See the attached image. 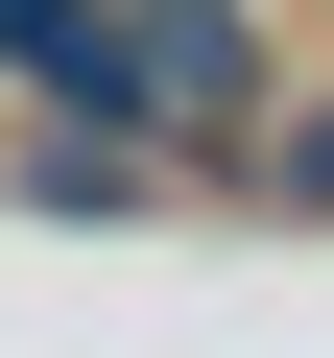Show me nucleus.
I'll return each mask as SVG.
<instances>
[{"label": "nucleus", "instance_id": "obj_2", "mask_svg": "<svg viewBox=\"0 0 334 358\" xmlns=\"http://www.w3.org/2000/svg\"><path fill=\"white\" fill-rule=\"evenodd\" d=\"M263 192H286V215H334V96H286V120H263Z\"/></svg>", "mask_w": 334, "mask_h": 358}, {"label": "nucleus", "instance_id": "obj_1", "mask_svg": "<svg viewBox=\"0 0 334 358\" xmlns=\"http://www.w3.org/2000/svg\"><path fill=\"white\" fill-rule=\"evenodd\" d=\"M96 24H119V96L167 120V143H263L286 96H263V24H239V0H96Z\"/></svg>", "mask_w": 334, "mask_h": 358}, {"label": "nucleus", "instance_id": "obj_3", "mask_svg": "<svg viewBox=\"0 0 334 358\" xmlns=\"http://www.w3.org/2000/svg\"><path fill=\"white\" fill-rule=\"evenodd\" d=\"M48 24H72V0H0V72H24V48H48Z\"/></svg>", "mask_w": 334, "mask_h": 358}]
</instances>
